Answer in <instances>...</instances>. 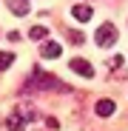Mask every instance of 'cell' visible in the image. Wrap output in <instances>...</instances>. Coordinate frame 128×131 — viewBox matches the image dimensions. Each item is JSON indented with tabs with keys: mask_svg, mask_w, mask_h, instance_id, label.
<instances>
[{
	"mask_svg": "<svg viewBox=\"0 0 128 131\" xmlns=\"http://www.w3.org/2000/svg\"><path fill=\"white\" fill-rule=\"evenodd\" d=\"M31 89H63V83L51 74H43L40 69L31 71Z\"/></svg>",
	"mask_w": 128,
	"mask_h": 131,
	"instance_id": "cell-3",
	"label": "cell"
},
{
	"mask_svg": "<svg viewBox=\"0 0 128 131\" xmlns=\"http://www.w3.org/2000/svg\"><path fill=\"white\" fill-rule=\"evenodd\" d=\"M68 40L74 43V46H80V43H83V34H80V31H71V34H68Z\"/></svg>",
	"mask_w": 128,
	"mask_h": 131,
	"instance_id": "cell-11",
	"label": "cell"
},
{
	"mask_svg": "<svg viewBox=\"0 0 128 131\" xmlns=\"http://www.w3.org/2000/svg\"><path fill=\"white\" fill-rule=\"evenodd\" d=\"M108 66H111V69H120V66H122V57H111Z\"/></svg>",
	"mask_w": 128,
	"mask_h": 131,
	"instance_id": "cell-12",
	"label": "cell"
},
{
	"mask_svg": "<svg viewBox=\"0 0 128 131\" xmlns=\"http://www.w3.org/2000/svg\"><path fill=\"white\" fill-rule=\"evenodd\" d=\"M34 120V111H31V108L29 105H14V111L9 114V128H23L26 123H31Z\"/></svg>",
	"mask_w": 128,
	"mask_h": 131,
	"instance_id": "cell-1",
	"label": "cell"
},
{
	"mask_svg": "<svg viewBox=\"0 0 128 131\" xmlns=\"http://www.w3.org/2000/svg\"><path fill=\"white\" fill-rule=\"evenodd\" d=\"M91 14H94V12H91V6H85V3H80V6H74V9H71V17H74V20H80V23L91 20Z\"/></svg>",
	"mask_w": 128,
	"mask_h": 131,
	"instance_id": "cell-6",
	"label": "cell"
},
{
	"mask_svg": "<svg viewBox=\"0 0 128 131\" xmlns=\"http://www.w3.org/2000/svg\"><path fill=\"white\" fill-rule=\"evenodd\" d=\"M11 63H14V54H9V51H0V71H6Z\"/></svg>",
	"mask_w": 128,
	"mask_h": 131,
	"instance_id": "cell-9",
	"label": "cell"
},
{
	"mask_svg": "<svg viewBox=\"0 0 128 131\" xmlns=\"http://www.w3.org/2000/svg\"><path fill=\"white\" fill-rule=\"evenodd\" d=\"M60 43H43V49H40V54L46 57V60H51V57H60Z\"/></svg>",
	"mask_w": 128,
	"mask_h": 131,
	"instance_id": "cell-8",
	"label": "cell"
},
{
	"mask_svg": "<svg viewBox=\"0 0 128 131\" xmlns=\"http://www.w3.org/2000/svg\"><path fill=\"white\" fill-rule=\"evenodd\" d=\"M6 6H9V12L17 14V17H26V14H29V0H6Z\"/></svg>",
	"mask_w": 128,
	"mask_h": 131,
	"instance_id": "cell-5",
	"label": "cell"
},
{
	"mask_svg": "<svg viewBox=\"0 0 128 131\" xmlns=\"http://www.w3.org/2000/svg\"><path fill=\"white\" fill-rule=\"evenodd\" d=\"M94 37H97V46H100V49H111L114 43H117V29H114V23H102Z\"/></svg>",
	"mask_w": 128,
	"mask_h": 131,
	"instance_id": "cell-2",
	"label": "cell"
},
{
	"mask_svg": "<svg viewBox=\"0 0 128 131\" xmlns=\"http://www.w3.org/2000/svg\"><path fill=\"white\" fill-rule=\"evenodd\" d=\"M94 111H97V117H111L114 114V100H100L94 105Z\"/></svg>",
	"mask_w": 128,
	"mask_h": 131,
	"instance_id": "cell-7",
	"label": "cell"
},
{
	"mask_svg": "<svg viewBox=\"0 0 128 131\" xmlns=\"http://www.w3.org/2000/svg\"><path fill=\"white\" fill-rule=\"evenodd\" d=\"M71 71H77V74L85 77V80H91V77H94V66H91L88 60H83V57H74V60H71Z\"/></svg>",
	"mask_w": 128,
	"mask_h": 131,
	"instance_id": "cell-4",
	"label": "cell"
},
{
	"mask_svg": "<svg viewBox=\"0 0 128 131\" xmlns=\"http://www.w3.org/2000/svg\"><path fill=\"white\" fill-rule=\"evenodd\" d=\"M46 34H49V31H46V26H34V29L29 31V37H31V40H43Z\"/></svg>",
	"mask_w": 128,
	"mask_h": 131,
	"instance_id": "cell-10",
	"label": "cell"
}]
</instances>
